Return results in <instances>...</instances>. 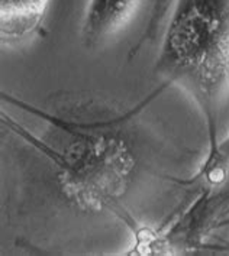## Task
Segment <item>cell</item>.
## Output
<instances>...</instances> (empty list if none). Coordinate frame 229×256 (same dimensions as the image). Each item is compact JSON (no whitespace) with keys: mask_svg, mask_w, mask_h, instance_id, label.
<instances>
[{"mask_svg":"<svg viewBox=\"0 0 229 256\" xmlns=\"http://www.w3.org/2000/svg\"><path fill=\"white\" fill-rule=\"evenodd\" d=\"M162 62L175 71H197L203 78L229 68V3L181 0L170 24Z\"/></svg>","mask_w":229,"mask_h":256,"instance_id":"obj_1","label":"cell"},{"mask_svg":"<svg viewBox=\"0 0 229 256\" xmlns=\"http://www.w3.org/2000/svg\"><path fill=\"white\" fill-rule=\"evenodd\" d=\"M139 0H89L81 38L93 48L115 36L132 18Z\"/></svg>","mask_w":229,"mask_h":256,"instance_id":"obj_2","label":"cell"},{"mask_svg":"<svg viewBox=\"0 0 229 256\" xmlns=\"http://www.w3.org/2000/svg\"><path fill=\"white\" fill-rule=\"evenodd\" d=\"M50 0H0V34L3 44L31 36L42 22Z\"/></svg>","mask_w":229,"mask_h":256,"instance_id":"obj_3","label":"cell"}]
</instances>
